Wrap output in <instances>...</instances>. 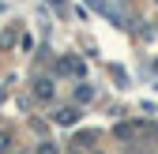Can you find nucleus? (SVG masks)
<instances>
[{
    "mask_svg": "<svg viewBox=\"0 0 158 154\" xmlns=\"http://www.w3.org/2000/svg\"><path fill=\"white\" fill-rule=\"evenodd\" d=\"M154 136H158V128H154Z\"/></svg>",
    "mask_w": 158,
    "mask_h": 154,
    "instance_id": "obj_7",
    "label": "nucleus"
},
{
    "mask_svg": "<svg viewBox=\"0 0 158 154\" xmlns=\"http://www.w3.org/2000/svg\"><path fill=\"white\" fill-rule=\"evenodd\" d=\"M60 71H72V75H79V71H83V64H79V60H72V56H68V60H60Z\"/></svg>",
    "mask_w": 158,
    "mask_h": 154,
    "instance_id": "obj_1",
    "label": "nucleus"
},
{
    "mask_svg": "<svg viewBox=\"0 0 158 154\" xmlns=\"http://www.w3.org/2000/svg\"><path fill=\"white\" fill-rule=\"evenodd\" d=\"M75 98L79 102H90V87H75Z\"/></svg>",
    "mask_w": 158,
    "mask_h": 154,
    "instance_id": "obj_5",
    "label": "nucleus"
},
{
    "mask_svg": "<svg viewBox=\"0 0 158 154\" xmlns=\"http://www.w3.org/2000/svg\"><path fill=\"white\" fill-rule=\"evenodd\" d=\"M38 98H53V83H45V79L38 83Z\"/></svg>",
    "mask_w": 158,
    "mask_h": 154,
    "instance_id": "obj_3",
    "label": "nucleus"
},
{
    "mask_svg": "<svg viewBox=\"0 0 158 154\" xmlns=\"http://www.w3.org/2000/svg\"><path fill=\"white\" fill-rule=\"evenodd\" d=\"M75 117H79L75 109H64V113H60V117H56V120H60V124H75Z\"/></svg>",
    "mask_w": 158,
    "mask_h": 154,
    "instance_id": "obj_4",
    "label": "nucleus"
},
{
    "mask_svg": "<svg viewBox=\"0 0 158 154\" xmlns=\"http://www.w3.org/2000/svg\"><path fill=\"white\" fill-rule=\"evenodd\" d=\"M135 132H139V124H121V128H117V136L128 139V136H135Z\"/></svg>",
    "mask_w": 158,
    "mask_h": 154,
    "instance_id": "obj_2",
    "label": "nucleus"
},
{
    "mask_svg": "<svg viewBox=\"0 0 158 154\" xmlns=\"http://www.w3.org/2000/svg\"><path fill=\"white\" fill-rule=\"evenodd\" d=\"M38 154H56V150H53V147L45 143V147H38Z\"/></svg>",
    "mask_w": 158,
    "mask_h": 154,
    "instance_id": "obj_6",
    "label": "nucleus"
}]
</instances>
